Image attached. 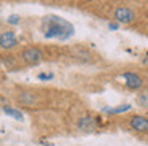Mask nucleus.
<instances>
[{
	"label": "nucleus",
	"instance_id": "f257e3e1",
	"mask_svg": "<svg viewBox=\"0 0 148 146\" xmlns=\"http://www.w3.org/2000/svg\"><path fill=\"white\" fill-rule=\"evenodd\" d=\"M73 25L64 18H59L56 14H48L42 19V33L45 38H59V40H67L73 35Z\"/></svg>",
	"mask_w": 148,
	"mask_h": 146
},
{
	"label": "nucleus",
	"instance_id": "f03ea898",
	"mask_svg": "<svg viewBox=\"0 0 148 146\" xmlns=\"http://www.w3.org/2000/svg\"><path fill=\"white\" fill-rule=\"evenodd\" d=\"M115 19L119 24H131L135 19V13L129 6H119L115 10Z\"/></svg>",
	"mask_w": 148,
	"mask_h": 146
},
{
	"label": "nucleus",
	"instance_id": "7ed1b4c3",
	"mask_svg": "<svg viewBox=\"0 0 148 146\" xmlns=\"http://www.w3.org/2000/svg\"><path fill=\"white\" fill-rule=\"evenodd\" d=\"M23 59L26 60L27 63H38L40 60L43 59V53L38 48H27L23 53Z\"/></svg>",
	"mask_w": 148,
	"mask_h": 146
},
{
	"label": "nucleus",
	"instance_id": "20e7f679",
	"mask_svg": "<svg viewBox=\"0 0 148 146\" xmlns=\"http://www.w3.org/2000/svg\"><path fill=\"white\" fill-rule=\"evenodd\" d=\"M123 79H124V84L127 86L129 89H138V87H142V84H143V81H142L140 76L135 75V73H132V72L123 73Z\"/></svg>",
	"mask_w": 148,
	"mask_h": 146
},
{
	"label": "nucleus",
	"instance_id": "39448f33",
	"mask_svg": "<svg viewBox=\"0 0 148 146\" xmlns=\"http://www.w3.org/2000/svg\"><path fill=\"white\" fill-rule=\"evenodd\" d=\"M131 127L137 132H148V117L143 116H134L131 117Z\"/></svg>",
	"mask_w": 148,
	"mask_h": 146
},
{
	"label": "nucleus",
	"instance_id": "423d86ee",
	"mask_svg": "<svg viewBox=\"0 0 148 146\" xmlns=\"http://www.w3.org/2000/svg\"><path fill=\"white\" fill-rule=\"evenodd\" d=\"M96 127H97V122H96V119L91 117V116H84L78 121V129L84 130V132H94Z\"/></svg>",
	"mask_w": 148,
	"mask_h": 146
},
{
	"label": "nucleus",
	"instance_id": "0eeeda50",
	"mask_svg": "<svg viewBox=\"0 0 148 146\" xmlns=\"http://www.w3.org/2000/svg\"><path fill=\"white\" fill-rule=\"evenodd\" d=\"M0 43H2V48H5V49L7 48H13V46H16L18 38L13 32H2V35H0Z\"/></svg>",
	"mask_w": 148,
	"mask_h": 146
},
{
	"label": "nucleus",
	"instance_id": "6e6552de",
	"mask_svg": "<svg viewBox=\"0 0 148 146\" xmlns=\"http://www.w3.org/2000/svg\"><path fill=\"white\" fill-rule=\"evenodd\" d=\"M3 113L5 114H8V116H11L13 119H16V121H23L24 119V114H23V111L21 110H16V108H13V106H8V105H5L3 108Z\"/></svg>",
	"mask_w": 148,
	"mask_h": 146
},
{
	"label": "nucleus",
	"instance_id": "1a4fd4ad",
	"mask_svg": "<svg viewBox=\"0 0 148 146\" xmlns=\"http://www.w3.org/2000/svg\"><path fill=\"white\" fill-rule=\"evenodd\" d=\"M129 110H132V105H129V103H126V105H121V106H116V108H108V106L102 108V111H103V113H110V114H119V113H126V111H129Z\"/></svg>",
	"mask_w": 148,
	"mask_h": 146
},
{
	"label": "nucleus",
	"instance_id": "9d476101",
	"mask_svg": "<svg viewBox=\"0 0 148 146\" xmlns=\"http://www.w3.org/2000/svg\"><path fill=\"white\" fill-rule=\"evenodd\" d=\"M21 102L26 105H32L34 102H35V95L30 94V92H23L21 94Z\"/></svg>",
	"mask_w": 148,
	"mask_h": 146
},
{
	"label": "nucleus",
	"instance_id": "9b49d317",
	"mask_svg": "<svg viewBox=\"0 0 148 146\" xmlns=\"http://www.w3.org/2000/svg\"><path fill=\"white\" fill-rule=\"evenodd\" d=\"M21 22V18L18 14H11V16H8V24H13V25H16V24H19Z\"/></svg>",
	"mask_w": 148,
	"mask_h": 146
},
{
	"label": "nucleus",
	"instance_id": "f8f14e48",
	"mask_svg": "<svg viewBox=\"0 0 148 146\" xmlns=\"http://www.w3.org/2000/svg\"><path fill=\"white\" fill-rule=\"evenodd\" d=\"M138 103L143 105V106H148V92L140 94V97H138Z\"/></svg>",
	"mask_w": 148,
	"mask_h": 146
},
{
	"label": "nucleus",
	"instance_id": "ddd939ff",
	"mask_svg": "<svg viewBox=\"0 0 148 146\" xmlns=\"http://www.w3.org/2000/svg\"><path fill=\"white\" fill-rule=\"evenodd\" d=\"M53 78H54L53 73H40L38 75V79H53Z\"/></svg>",
	"mask_w": 148,
	"mask_h": 146
},
{
	"label": "nucleus",
	"instance_id": "4468645a",
	"mask_svg": "<svg viewBox=\"0 0 148 146\" xmlns=\"http://www.w3.org/2000/svg\"><path fill=\"white\" fill-rule=\"evenodd\" d=\"M108 27L112 29V30H118V24H116V22H110Z\"/></svg>",
	"mask_w": 148,
	"mask_h": 146
}]
</instances>
